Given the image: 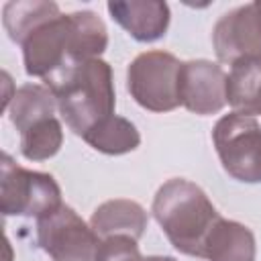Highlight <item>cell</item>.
Returning <instances> with one entry per match:
<instances>
[{
  "mask_svg": "<svg viewBox=\"0 0 261 261\" xmlns=\"http://www.w3.org/2000/svg\"><path fill=\"white\" fill-rule=\"evenodd\" d=\"M20 47L27 75L45 80L73 61L100 57L108 47V31L92 10L59 12L37 24Z\"/></svg>",
  "mask_w": 261,
  "mask_h": 261,
  "instance_id": "6da1fadb",
  "label": "cell"
},
{
  "mask_svg": "<svg viewBox=\"0 0 261 261\" xmlns=\"http://www.w3.org/2000/svg\"><path fill=\"white\" fill-rule=\"evenodd\" d=\"M43 82L53 92L65 124L82 139L106 118L114 116L116 94L112 67L100 57L73 61Z\"/></svg>",
  "mask_w": 261,
  "mask_h": 261,
  "instance_id": "7a4b0ae2",
  "label": "cell"
},
{
  "mask_svg": "<svg viewBox=\"0 0 261 261\" xmlns=\"http://www.w3.org/2000/svg\"><path fill=\"white\" fill-rule=\"evenodd\" d=\"M151 212L173 249L198 259L206 257V241L222 218L206 192L184 177H171L157 190Z\"/></svg>",
  "mask_w": 261,
  "mask_h": 261,
  "instance_id": "3957f363",
  "label": "cell"
},
{
  "mask_svg": "<svg viewBox=\"0 0 261 261\" xmlns=\"http://www.w3.org/2000/svg\"><path fill=\"white\" fill-rule=\"evenodd\" d=\"M61 190L53 175L24 169L8 153L0 159V212L4 216L41 218L61 206Z\"/></svg>",
  "mask_w": 261,
  "mask_h": 261,
  "instance_id": "277c9868",
  "label": "cell"
},
{
  "mask_svg": "<svg viewBox=\"0 0 261 261\" xmlns=\"http://www.w3.org/2000/svg\"><path fill=\"white\" fill-rule=\"evenodd\" d=\"M212 141L224 171L243 184H261V124L255 116L230 112L218 118Z\"/></svg>",
  "mask_w": 261,
  "mask_h": 261,
  "instance_id": "5b68a950",
  "label": "cell"
},
{
  "mask_svg": "<svg viewBox=\"0 0 261 261\" xmlns=\"http://www.w3.org/2000/svg\"><path fill=\"white\" fill-rule=\"evenodd\" d=\"M181 61L167 51H145L126 69V90L133 100L151 112H169L179 102Z\"/></svg>",
  "mask_w": 261,
  "mask_h": 261,
  "instance_id": "8992f818",
  "label": "cell"
},
{
  "mask_svg": "<svg viewBox=\"0 0 261 261\" xmlns=\"http://www.w3.org/2000/svg\"><path fill=\"white\" fill-rule=\"evenodd\" d=\"M37 245L53 261H100L102 239L69 206L37 218Z\"/></svg>",
  "mask_w": 261,
  "mask_h": 261,
  "instance_id": "52a82bcc",
  "label": "cell"
},
{
  "mask_svg": "<svg viewBox=\"0 0 261 261\" xmlns=\"http://www.w3.org/2000/svg\"><path fill=\"white\" fill-rule=\"evenodd\" d=\"M212 45L220 63L261 59V29L255 4H243L222 14L212 29Z\"/></svg>",
  "mask_w": 261,
  "mask_h": 261,
  "instance_id": "ba28073f",
  "label": "cell"
},
{
  "mask_svg": "<svg viewBox=\"0 0 261 261\" xmlns=\"http://www.w3.org/2000/svg\"><path fill=\"white\" fill-rule=\"evenodd\" d=\"M179 102L194 114H216L226 106V73L208 59H190L179 69Z\"/></svg>",
  "mask_w": 261,
  "mask_h": 261,
  "instance_id": "9c48e42d",
  "label": "cell"
},
{
  "mask_svg": "<svg viewBox=\"0 0 261 261\" xmlns=\"http://www.w3.org/2000/svg\"><path fill=\"white\" fill-rule=\"evenodd\" d=\"M110 16L139 43H153L165 37L171 20L169 6L159 0L108 2Z\"/></svg>",
  "mask_w": 261,
  "mask_h": 261,
  "instance_id": "30bf717a",
  "label": "cell"
},
{
  "mask_svg": "<svg viewBox=\"0 0 261 261\" xmlns=\"http://www.w3.org/2000/svg\"><path fill=\"white\" fill-rule=\"evenodd\" d=\"M147 222H149V216L145 208L139 202L124 200V198L102 202L90 218V226L100 239L130 237L139 241L145 234Z\"/></svg>",
  "mask_w": 261,
  "mask_h": 261,
  "instance_id": "8fae6325",
  "label": "cell"
},
{
  "mask_svg": "<svg viewBox=\"0 0 261 261\" xmlns=\"http://www.w3.org/2000/svg\"><path fill=\"white\" fill-rule=\"evenodd\" d=\"M257 245L249 226L220 218L206 241L208 261H255Z\"/></svg>",
  "mask_w": 261,
  "mask_h": 261,
  "instance_id": "7c38bea8",
  "label": "cell"
},
{
  "mask_svg": "<svg viewBox=\"0 0 261 261\" xmlns=\"http://www.w3.org/2000/svg\"><path fill=\"white\" fill-rule=\"evenodd\" d=\"M57 100L45 84H24L14 90L8 104V118L18 133H24L33 124L55 116Z\"/></svg>",
  "mask_w": 261,
  "mask_h": 261,
  "instance_id": "4fadbf2b",
  "label": "cell"
},
{
  "mask_svg": "<svg viewBox=\"0 0 261 261\" xmlns=\"http://www.w3.org/2000/svg\"><path fill=\"white\" fill-rule=\"evenodd\" d=\"M226 104L234 112L261 116V59L239 61L226 75Z\"/></svg>",
  "mask_w": 261,
  "mask_h": 261,
  "instance_id": "5bb4252c",
  "label": "cell"
},
{
  "mask_svg": "<svg viewBox=\"0 0 261 261\" xmlns=\"http://www.w3.org/2000/svg\"><path fill=\"white\" fill-rule=\"evenodd\" d=\"M59 14V6L47 0H12L4 4L2 10V24L8 37L20 45L22 39L47 18Z\"/></svg>",
  "mask_w": 261,
  "mask_h": 261,
  "instance_id": "9a60e30c",
  "label": "cell"
},
{
  "mask_svg": "<svg viewBox=\"0 0 261 261\" xmlns=\"http://www.w3.org/2000/svg\"><path fill=\"white\" fill-rule=\"evenodd\" d=\"M84 141L104 155H124L141 145V135L128 118L114 114L90 130Z\"/></svg>",
  "mask_w": 261,
  "mask_h": 261,
  "instance_id": "2e32d148",
  "label": "cell"
},
{
  "mask_svg": "<svg viewBox=\"0 0 261 261\" xmlns=\"http://www.w3.org/2000/svg\"><path fill=\"white\" fill-rule=\"evenodd\" d=\"M63 145L61 122L51 116L45 118L24 133H20V155L29 161H45L59 153Z\"/></svg>",
  "mask_w": 261,
  "mask_h": 261,
  "instance_id": "e0dca14e",
  "label": "cell"
},
{
  "mask_svg": "<svg viewBox=\"0 0 261 261\" xmlns=\"http://www.w3.org/2000/svg\"><path fill=\"white\" fill-rule=\"evenodd\" d=\"M100 261H143L139 245L130 237H110L102 239Z\"/></svg>",
  "mask_w": 261,
  "mask_h": 261,
  "instance_id": "ac0fdd59",
  "label": "cell"
},
{
  "mask_svg": "<svg viewBox=\"0 0 261 261\" xmlns=\"http://www.w3.org/2000/svg\"><path fill=\"white\" fill-rule=\"evenodd\" d=\"M143 261H175V259L167 255H149V257H143Z\"/></svg>",
  "mask_w": 261,
  "mask_h": 261,
  "instance_id": "d6986e66",
  "label": "cell"
},
{
  "mask_svg": "<svg viewBox=\"0 0 261 261\" xmlns=\"http://www.w3.org/2000/svg\"><path fill=\"white\" fill-rule=\"evenodd\" d=\"M255 14H257V22H259V29H261V0H255Z\"/></svg>",
  "mask_w": 261,
  "mask_h": 261,
  "instance_id": "ffe728a7",
  "label": "cell"
}]
</instances>
